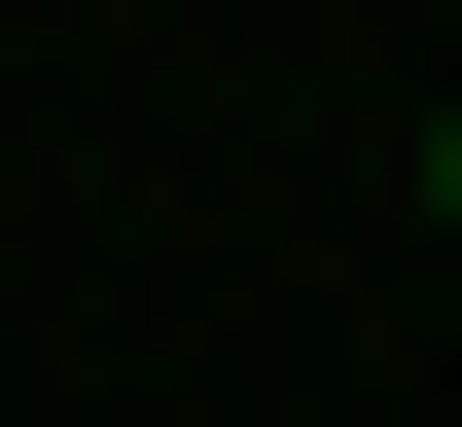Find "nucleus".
I'll return each mask as SVG.
<instances>
[{
  "instance_id": "f257e3e1",
  "label": "nucleus",
  "mask_w": 462,
  "mask_h": 427,
  "mask_svg": "<svg viewBox=\"0 0 462 427\" xmlns=\"http://www.w3.org/2000/svg\"><path fill=\"white\" fill-rule=\"evenodd\" d=\"M427 214H462V107H427Z\"/></svg>"
}]
</instances>
